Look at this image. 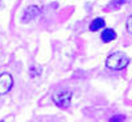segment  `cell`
I'll return each instance as SVG.
<instances>
[{
    "instance_id": "obj_1",
    "label": "cell",
    "mask_w": 132,
    "mask_h": 122,
    "mask_svg": "<svg viewBox=\"0 0 132 122\" xmlns=\"http://www.w3.org/2000/svg\"><path fill=\"white\" fill-rule=\"evenodd\" d=\"M129 63V58L124 53H114L106 60V66L111 70H123Z\"/></svg>"
},
{
    "instance_id": "obj_2",
    "label": "cell",
    "mask_w": 132,
    "mask_h": 122,
    "mask_svg": "<svg viewBox=\"0 0 132 122\" xmlns=\"http://www.w3.org/2000/svg\"><path fill=\"white\" fill-rule=\"evenodd\" d=\"M71 97H73V93L70 91H68V89H58L53 95V101L60 108H68L70 105Z\"/></svg>"
},
{
    "instance_id": "obj_4",
    "label": "cell",
    "mask_w": 132,
    "mask_h": 122,
    "mask_svg": "<svg viewBox=\"0 0 132 122\" xmlns=\"http://www.w3.org/2000/svg\"><path fill=\"white\" fill-rule=\"evenodd\" d=\"M40 15V9L37 8V7H29L28 9H27V12L24 13V16H23V21L24 23H27V21H30L32 18H35L36 16H38Z\"/></svg>"
},
{
    "instance_id": "obj_3",
    "label": "cell",
    "mask_w": 132,
    "mask_h": 122,
    "mask_svg": "<svg viewBox=\"0 0 132 122\" xmlns=\"http://www.w3.org/2000/svg\"><path fill=\"white\" fill-rule=\"evenodd\" d=\"M13 85V79L9 74H2L0 75V95H5L11 91Z\"/></svg>"
},
{
    "instance_id": "obj_7",
    "label": "cell",
    "mask_w": 132,
    "mask_h": 122,
    "mask_svg": "<svg viewBox=\"0 0 132 122\" xmlns=\"http://www.w3.org/2000/svg\"><path fill=\"white\" fill-rule=\"evenodd\" d=\"M127 30H128V33L132 34V16H129L127 20Z\"/></svg>"
},
{
    "instance_id": "obj_6",
    "label": "cell",
    "mask_w": 132,
    "mask_h": 122,
    "mask_svg": "<svg viewBox=\"0 0 132 122\" xmlns=\"http://www.w3.org/2000/svg\"><path fill=\"white\" fill-rule=\"evenodd\" d=\"M103 26H104V20L103 18H95L94 21H91V24H90V30L95 32L98 29H102Z\"/></svg>"
},
{
    "instance_id": "obj_5",
    "label": "cell",
    "mask_w": 132,
    "mask_h": 122,
    "mask_svg": "<svg viewBox=\"0 0 132 122\" xmlns=\"http://www.w3.org/2000/svg\"><path fill=\"white\" fill-rule=\"evenodd\" d=\"M101 38H102L103 42H111L112 39L116 38V33H115L112 29H104V30L102 32Z\"/></svg>"
},
{
    "instance_id": "obj_8",
    "label": "cell",
    "mask_w": 132,
    "mask_h": 122,
    "mask_svg": "<svg viewBox=\"0 0 132 122\" xmlns=\"http://www.w3.org/2000/svg\"><path fill=\"white\" fill-rule=\"evenodd\" d=\"M123 119H124V117L120 116V117H114V118H111L110 121H123Z\"/></svg>"
}]
</instances>
